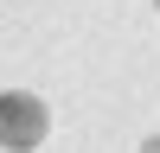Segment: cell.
Returning a JSON list of instances; mask_svg holds the SVG:
<instances>
[{"mask_svg": "<svg viewBox=\"0 0 160 153\" xmlns=\"http://www.w3.org/2000/svg\"><path fill=\"white\" fill-rule=\"evenodd\" d=\"M45 140V109L32 96H0V147L19 153V147H38Z\"/></svg>", "mask_w": 160, "mask_h": 153, "instance_id": "1", "label": "cell"}, {"mask_svg": "<svg viewBox=\"0 0 160 153\" xmlns=\"http://www.w3.org/2000/svg\"><path fill=\"white\" fill-rule=\"evenodd\" d=\"M148 153H160V140H148Z\"/></svg>", "mask_w": 160, "mask_h": 153, "instance_id": "2", "label": "cell"}]
</instances>
